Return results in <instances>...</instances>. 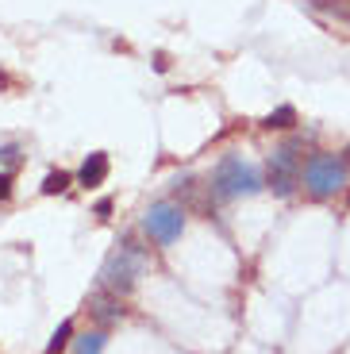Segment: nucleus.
Segmentation results:
<instances>
[{"label":"nucleus","instance_id":"f257e3e1","mask_svg":"<svg viewBox=\"0 0 350 354\" xmlns=\"http://www.w3.org/2000/svg\"><path fill=\"white\" fill-rule=\"evenodd\" d=\"M266 181L262 174H258V166H250L246 158H239V154H223V158L216 162V169H212V193L219 196V201H239V196H254L262 193Z\"/></svg>","mask_w":350,"mask_h":354},{"label":"nucleus","instance_id":"f03ea898","mask_svg":"<svg viewBox=\"0 0 350 354\" xmlns=\"http://www.w3.org/2000/svg\"><path fill=\"white\" fill-rule=\"evenodd\" d=\"M300 181H304L300 142L289 139V142H281V147H273V154L266 158V189H273V196H293Z\"/></svg>","mask_w":350,"mask_h":354},{"label":"nucleus","instance_id":"7ed1b4c3","mask_svg":"<svg viewBox=\"0 0 350 354\" xmlns=\"http://www.w3.org/2000/svg\"><path fill=\"white\" fill-rule=\"evenodd\" d=\"M139 274H142V250L135 247L131 239H123L120 247L104 258V266H100V285L112 289L116 297H123V292L135 289Z\"/></svg>","mask_w":350,"mask_h":354},{"label":"nucleus","instance_id":"20e7f679","mask_svg":"<svg viewBox=\"0 0 350 354\" xmlns=\"http://www.w3.org/2000/svg\"><path fill=\"white\" fill-rule=\"evenodd\" d=\"M347 158L342 154H312L304 162V189L315 201H327V196L342 193L347 189Z\"/></svg>","mask_w":350,"mask_h":354},{"label":"nucleus","instance_id":"39448f33","mask_svg":"<svg viewBox=\"0 0 350 354\" xmlns=\"http://www.w3.org/2000/svg\"><path fill=\"white\" fill-rule=\"evenodd\" d=\"M142 231H147L158 247H174V243L181 239V231H185V208L174 204V201L150 204L147 216H142Z\"/></svg>","mask_w":350,"mask_h":354},{"label":"nucleus","instance_id":"423d86ee","mask_svg":"<svg viewBox=\"0 0 350 354\" xmlns=\"http://www.w3.org/2000/svg\"><path fill=\"white\" fill-rule=\"evenodd\" d=\"M89 316L97 319V324H116V319L123 316V304H120V297H116L112 289H104L100 285L97 292H89Z\"/></svg>","mask_w":350,"mask_h":354},{"label":"nucleus","instance_id":"0eeeda50","mask_svg":"<svg viewBox=\"0 0 350 354\" xmlns=\"http://www.w3.org/2000/svg\"><path fill=\"white\" fill-rule=\"evenodd\" d=\"M104 177H108V154H100V151L89 154V158L81 162V169H77V181H81L85 189H97Z\"/></svg>","mask_w":350,"mask_h":354},{"label":"nucleus","instance_id":"6e6552de","mask_svg":"<svg viewBox=\"0 0 350 354\" xmlns=\"http://www.w3.org/2000/svg\"><path fill=\"white\" fill-rule=\"evenodd\" d=\"M104 331H85V335L73 343V354H104Z\"/></svg>","mask_w":350,"mask_h":354},{"label":"nucleus","instance_id":"1a4fd4ad","mask_svg":"<svg viewBox=\"0 0 350 354\" xmlns=\"http://www.w3.org/2000/svg\"><path fill=\"white\" fill-rule=\"evenodd\" d=\"M262 124H266V127H277V131H285V127H293V124H297V108H293V104L273 108V112L266 115Z\"/></svg>","mask_w":350,"mask_h":354},{"label":"nucleus","instance_id":"9d476101","mask_svg":"<svg viewBox=\"0 0 350 354\" xmlns=\"http://www.w3.org/2000/svg\"><path fill=\"white\" fill-rule=\"evenodd\" d=\"M70 335H73V319H62L58 324V331L50 335V343H46V354H58V351H66V343H70Z\"/></svg>","mask_w":350,"mask_h":354},{"label":"nucleus","instance_id":"9b49d317","mask_svg":"<svg viewBox=\"0 0 350 354\" xmlns=\"http://www.w3.org/2000/svg\"><path fill=\"white\" fill-rule=\"evenodd\" d=\"M66 189H70V174H62V169H58V174H46V181H43V193H66Z\"/></svg>","mask_w":350,"mask_h":354},{"label":"nucleus","instance_id":"f8f14e48","mask_svg":"<svg viewBox=\"0 0 350 354\" xmlns=\"http://www.w3.org/2000/svg\"><path fill=\"white\" fill-rule=\"evenodd\" d=\"M19 158H24V151H19V142H4V147H0V166H4V169H12Z\"/></svg>","mask_w":350,"mask_h":354},{"label":"nucleus","instance_id":"ddd939ff","mask_svg":"<svg viewBox=\"0 0 350 354\" xmlns=\"http://www.w3.org/2000/svg\"><path fill=\"white\" fill-rule=\"evenodd\" d=\"M8 193H12V174L8 169H0V204L8 201Z\"/></svg>","mask_w":350,"mask_h":354},{"label":"nucleus","instance_id":"4468645a","mask_svg":"<svg viewBox=\"0 0 350 354\" xmlns=\"http://www.w3.org/2000/svg\"><path fill=\"white\" fill-rule=\"evenodd\" d=\"M342 158H347V166H350V147H347V151H342Z\"/></svg>","mask_w":350,"mask_h":354}]
</instances>
